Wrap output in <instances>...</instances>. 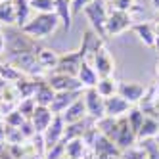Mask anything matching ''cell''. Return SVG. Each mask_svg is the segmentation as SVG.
Masks as SVG:
<instances>
[{"label":"cell","instance_id":"cell-1","mask_svg":"<svg viewBox=\"0 0 159 159\" xmlns=\"http://www.w3.org/2000/svg\"><path fill=\"white\" fill-rule=\"evenodd\" d=\"M61 25V19L58 14H33V17L21 27V31L33 40H42L52 37L56 29Z\"/></svg>","mask_w":159,"mask_h":159},{"label":"cell","instance_id":"cell-2","mask_svg":"<svg viewBox=\"0 0 159 159\" xmlns=\"http://www.w3.org/2000/svg\"><path fill=\"white\" fill-rule=\"evenodd\" d=\"M83 14L86 16L90 29H92L100 39H106V21H107V14H109V8L106 0H92L84 10Z\"/></svg>","mask_w":159,"mask_h":159},{"label":"cell","instance_id":"cell-3","mask_svg":"<svg viewBox=\"0 0 159 159\" xmlns=\"http://www.w3.org/2000/svg\"><path fill=\"white\" fill-rule=\"evenodd\" d=\"M132 16L129 12H119V10H109L107 14V21H106V39L107 37H117L121 33L129 31L134 23H132Z\"/></svg>","mask_w":159,"mask_h":159},{"label":"cell","instance_id":"cell-4","mask_svg":"<svg viewBox=\"0 0 159 159\" xmlns=\"http://www.w3.org/2000/svg\"><path fill=\"white\" fill-rule=\"evenodd\" d=\"M86 115L92 121H100L102 117H106V98L98 94L96 88H84L83 92Z\"/></svg>","mask_w":159,"mask_h":159},{"label":"cell","instance_id":"cell-5","mask_svg":"<svg viewBox=\"0 0 159 159\" xmlns=\"http://www.w3.org/2000/svg\"><path fill=\"white\" fill-rule=\"evenodd\" d=\"M88 63H92V67L96 69L98 77H111V73L115 71V61H113L111 54L104 48V44L94 50L92 54H90V58L86 60Z\"/></svg>","mask_w":159,"mask_h":159},{"label":"cell","instance_id":"cell-6","mask_svg":"<svg viewBox=\"0 0 159 159\" xmlns=\"http://www.w3.org/2000/svg\"><path fill=\"white\" fill-rule=\"evenodd\" d=\"M48 84L56 90V92H71V90H84L83 84L79 83V79L75 75H65V73H58L54 71L46 77Z\"/></svg>","mask_w":159,"mask_h":159},{"label":"cell","instance_id":"cell-7","mask_svg":"<svg viewBox=\"0 0 159 159\" xmlns=\"http://www.w3.org/2000/svg\"><path fill=\"white\" fill-rule=\"evenodd\" d=\"M117 94L127 100L130 106H138L144 98V94H146V86L136 83V81H119Z\"/></svg>","mask_w":159,"mask_h":159},{"label":"cell","instance_id":"cell-8","mask_svg":"<svg viewBox=\"0 0 159 159\" xmlns=\"http://www.w3.org/2000/svg\"><path fill=\"white\" fill-rule=\"evenodd\" d=\"M136 142H138V136H136V132L130 129L127 117H119L117 134H115V140H113V144L119 148V152H123V150H127V148L136 146Z\"/></svg>","mask_w":159,"mask_h":159},{"label":"cell","instance_id":"cell-9","mask_svg":"<svg viewBox=\"0 0 159 159\" xmlns=\"http://www.w3.org/2000/svg\"><path fill=\"white\" fill-rule=\"evenodd\" d=\"M83 56L79 50L75 52H67L63 56H60V60H58V67H56V71L58 73H65V75H75L77 77V71H79V67H81L83 63ZM54 73V71H52Z\"/></svg>","mask_w":159,"mask_h":159},{"label":"cell","instance_id":"cell-10","mask_svg":"<svg viewBox=\"0 0 159 159\" xmlns=\"http://www.w3.org/2000/svg\"><path fill=\"white\" fill-rule=\"evenodd\" d=\"M63 132H65V123L60 115H56L50 123V127L42 132V138H44V144H46V150L56 144L63 142Z\"/></svg>","mask_w":159,"mask_h":159},{"label":"cell","instance_id":"cell-11","mask_svg":"<svg viewBox=\"0 0 159 159\" xmlns=\"http://www.w3.org/2000/svg\"><path fill=\"white\" fill-rule=\"evenodd\" d=\"M54 117H56V115L52 113L50 107H46V106H37L29 121H31V125H33V129H35V132H37V134H42L44 130L50 127V123H52Z\"/></svg>","mask_w":159,"mask_h":159},{"label":"cell","instance_id":"cell-12","mask_svg":"<svg viewBox=\"0 0 159 159\" xmlns=\"http://www.w3.org/2000/svg\"><path fill=\"white\" fill-rule=\"evenodd\" d=\"M83 92L84 90H71V92H56V96H54V102H52V106H50V109H52V113L54 115H61V113L69 107L75 100H79L83 96Z\"/></svg>","mask_w":159,"mask_h":159},{"label":"cell","instance_id":"cell-13","mask_svg":"<svg viewBox=\"0 0 159 159\" xmlns=\"http://www.w3.org/2000/svg\"><path fill=\"white\" fill-rule=\"evenodd\" d=\"M130 107L132 106L125 98H121L119 94H113V96L106 98V115L107 117H115V119L125 117L130 111Z\"/></svg>","mask_w":159,"mask_h":159},{"label":"cell","instance_id":"cell-14","mask_svg":"<svg viewBox=\"0 0 159 159\" xmlns=\"http://www.w3.org/2000/svg\"><path fill=\"white\" fill-rule=\"evenodd\" d=\"M60 117L63 119V123H65V125H71V123H77V121L86 119L88 115H86V107H84V100H83V96L79 98V100H75L73 104L67 107Z\"/></svg>","mask_w":159,"mask_h":159},{"label":"cell","instance_id":"cell-15","mask_svg":"<svg viewBox=\"0 0 159 159\" xmlns=\"http://www.w3.org/2000/svg\"><path fill=\"white\" fill-rule=\"evenodd\" d=\"M132 31L136 33V37L140 39V42H144L146 46L153 48L155 39H157L159 33L155 31V27H153L152 23H148V21H138V23H134V25H132Z\"/></svg>","mask_w":159,"mask_h":159},{"label":"cell","instance_id":"cell-16","mask_svg":"<svg viewBox=\"0 0 159 159\" xmlns=\"http://www.w3.org/2000/svg\"><path fill=\"white\" fill-rule=\"evenodd\" d=\"M92 150H94V153L98 157H109V159L119 157V153H121L119 148L113 144L109 138H106V136H102V134H98V138H96V142L92 146Z\"/></svg>","mask_w":159,"mask_h":159},{"label":"cell","instance_id":"cell-17","mask_svg":"<svg viewBox=\"0 0 159 159\" xmlns=\"http://www.w3.org/2000/svg\"><path fill=\"white\" fill-rule=\"evenodd\" d=\"M54 96H56V90L48 84V81L44 79V81H37V88H35V102L37 106H46L50 107L52 102H54Z\"/></svg>","mask_w":159,"mask_h":159},{"label":"cell","instance_id":"cell-18","mask_svg":"<svg viewBox=\"0 0 159 159\" xmlns=\"http://www.w3.org/2000/svg\"><path fill=\"white\" fill-rule=\"evenodd\" d=\"M77 79H79V83L83 84V88H94L98 84V73L96 69L92 67V63H88L86 60L81 63V67H79V71H77Z\"/></svg>","mask_w":159,"mask_h":159},{"label":"cell","instance_id":"cell-19","mask_svg":"<svg viewBox=\"0 0 159 159\" xmlns=\"http://www.w3.org/2000/svg\"><path fill=\"white\" fill-rule=\"evenodd\" d=\"M58 60H60V56L56 54L54 50H50V48H39L37 50V61L42 67L44 73H46V71H56Z\"/></svg>","mask_w":159,"mask_h":159},{"label":"cell","instance_id":"cell-20","mask_svg":"<svg viewBox=\"0 0 159 159\" xmlns=\"http://www.w3.org/2000/svg\"><path fill=\"white\" fill-rule=\"evenodd\" d=\"M159 134V119L155 115H146L142 127L138 130V142L140 140H150Z\"/></svg>","mask_w":159,"mask_h":159},{"label":"cell","instance_id":"cell-21","mask_svg":"<svg viewBox=\"0 0 159 159\" xmlns=\"http://www.w3.org/2000/svg\"><path fill=\"white\" fill-rule=\"evenodd\" d=\"M14 8H16V25L21 29L33 17L31 0H14Z\"/></svg>","mask_w":159,"mask_h":159},{"label":"cell","instance_id":"cell-22","mask_svg":"<svg viewBox=\"0 0 159 159\" xmlns=\"http://www.w3.org/2000/svg\"><path fill=\"white\" fill-rule=\"evenodd\" d=\"M117 125H119V119L115 117H102L100 121H96V129L102 136H106V138H109L111 142L115 140V134H117Z\"/></svg>","mask_w":159,"mask_h":159},{"label":"cell","instance_id":"cell-23","mask_svg":"<svg viewBox=\"0 0 159 159\" xmlns=\"http://www.w3.org/2000/svg\"><path fill=\"white\" fill-rule=\"evenodd\" d=\"M0 77H2L8 84H16V83L19 81V79H23L25 75L21 73V71L17 69V67H16L14 63L6 61V63H0Z\"/></svg>","mask_w":159,"mask_h":159},{"label":"cell","instance_id":"cell-24","mask_svg":"<svg viewBox=\"0 0 159 159\" xmlns=\"http://www.w3.org/2000/svg\"><path fill=\"white\" fill-rule=\"evenodd\" d=\"M117 81L113 77H100L98 79V84L94 86L98 90V94L100 96H104V98H109L113 94H117Z\"/></svg>","mask_w":159,"mask_h":159},{"label":"cell","instance_id":"cell-25","mask_svg":"<svg viewBox=\"0 0 159 159\" xmlns=\"http://www.w3.org/2000/svg\"><path fill=\"white\" fill-rule=\"evenodd\" d=\"M65 144V155L71 157V159H83L84 152H86V144L83 138H75L69 142H63Z\"/></svg>","mask_w":159,"mask_h":159},{"label":"cell","instance_id":"cell-26","mask_svg":"<svg viewBox=\"0 0 159 159\" xmlns=\"http://www.w3.org/2000/svg\"><path fill=\"white\" fill-rule=\"evenodd\" d=\"M0 25L14 27L16 25V8L12 2H0Z\"/></svg>","mask_w":159,"mask_h":159},{"label":"cell","instance_id":"cell-27","mask_svg":"<svg viewBox=\"0 0 159 159\" xmlns=\"http://www.w3.org/2000/svg\"><path fill=\"white\" fill-rule=\"evenodd\" d=\"M125 117H127V121H129V125H130V129L136 132V136H138V130H140L142 123H144V119H146V113H144L138 106H132L130 111H129Z\"/></svg>","mask_w":159,"mask_h":159},{"label":"cell","instance_id":"cell-28","mask_svg":"<svg viewBox=\"0 0 159 159\" xmlns=\"http://www.w3.org/2000/svg\"><path fill=\"white\" fill-rule=\"evenodd\" d=\"M31 8L35 14H54V0H31Z\"/></svg>","mask_w":159,"mask_h":159},{"label":"cell","instance_id":"cell-29","mask_svg":"<svg viewBox=\"0 0 159 159\" xmlns=\"http://www.w3.org/2000/svg\"><path fill=\"white\" fill-rule=\"evenodd\" d=\"M25 121H27V119H25V117L17 111V107L10 109L6 115H4V125H8V127H14V129H19Z\"/></svg>","mask_w":159,"mask_h":159},{"label":"cell","instance_id":"cell-30","mask_svg":"<svg viewBox=\"0 0 159 159\" xmlns=\"http://www.w3.org/2000/svg\"><path fill=\"white\" fill-rule=\"evenodd\" d=\"M16 107H17V111H19L25 119H31L33 111H35V107H37V102H35V98H23V100L17 102Z\"/></svg>","mask_w":159,"mask_h":159},{"label":"cell","instance_id":"cell-31","mask_svg":"<svg viewBox=\"0 0 159 159\" xmlns=\"http://www.w3.org/2000/svg\"><path fill=\"white\" fill-rule=\"evenodd\" d=\"M119 159H146V152H144V148L136 142V146L123 150L119 153Z\"/></svg>","mask_w":159,"mask_h":159},{"label":"cell","instance_id":"cell-32","mask_svg":"<svg viewBox=\"0 0 159 159\" xmlns=\"http://www.w3.org/2000/svg\"><path fill=\"white\" fill-rule=\"evenodd\" d=\"M144 152H146V159H159V146L155 142V138H150V140H140L138 142Z\"/></svg>","mask_w":159,"mask_h":159},{"label":"cell","instance_id":"cell-33","mask_svg":"<svg viewBox=\"0 0 159 159\" xmlns=\"http://www.w3.org/2000/svg\"><path fill=\"white\" fill-rule=\"evenodd\" d=\"M136 6V0H109L107 8L109 10H119V12H130Z\"/></svg>","mask_w":159,"mask_h":159},{"label":"cell","instance_id":"cell-34","mask_svg":"<svg viewBox=\"0 0 159 159\" xmlns=\"http://www.w3.org/2000/svg\"><path fill=\"white\" fill-rule=\"evenodd\" d=\"M92 2V0H71V14L73 16H79L83 14V10Z\"/></svg>","mask_w":159,"mask_h":159},{"label":"cell","instance_id":"cell-35","mask_svg":"<svg viewBox=\"0 0 159 159\" xmlns=\"http://www.w3.org/2000/svg\"><path fill=\"white\" fill-rule=\"evenodd\" d=\"M4 52H6V33H4L2 25H0V58L4 56Z\"/></svg>","mask_w":159,"mask_h":159},{"label":"cell","instance_id":"cell-36","mask_svg":"<svg viewBox=\"0 0 159 159\" xmlns=\"http://www.w3.org/2000/svg\"><path fill=\"white\" fill-rule=\"evenodd\" d=\"M6 86H8V83L4 81V79H2V77H0V94H2V92H4V90H6Z\"/></svg>","mask_w":159,"mask_h":159},{"label":"cell","instance_id":"cell-37","mask_svg":"<svg viewBox=\"0 0 159 159\" xmlns=\"http://www.w3.org/2000/svg\"><path fill=\"white\" fill-rule=\"evenodd\" d=\"M152 6H153V10L159 12V0H152Z\"/></svg>","mask_w":159,"mask_h":159},{"label":"cell","instance_id":"cell-38","mask_svg":"<svg viewBox=\"0 0 159 159\" xmlns=\"http://www.w3.org/2000/svg\"><path fill=\"white\" fill-rule=\"evenodd\" d=\"M0 121H4V107H2V102H0Z\"/></svg>","mask_w":159,"mask_h":159},{"label":"cell","instance_id":"cell-39","mask_svg":"<svg viewBox=\"0 0 159 159\" xmlns=\"http://www.w3.org/2000/svg\"><path fill=\"white\" fill-rule=\"evenodd\" d=\"M153 48L159 52V35H157V39H155V44H153Z\"/></svg>","mask_w":159,"mask_h":159},{"label":"cell","instance_id":"cell-40","mask_svg":"<svg viewBox=\"0 0 159 159\" xmlns=\"http://www.w3.org/2000/svg\"><path fill=\"white\" fill-rule=\"evenodd\" d=\"M155 75H157V77H159V61H157V63H155Z\"/></svg>","mask_w":159,"mask_h":159},{"label":"cell","instance_id":"cell-41","mask_svg":"<svg viewBox=\"0 0 159 159\" xmlns=\"http://www.w3.org/2000/svg\"><path fill=\"white\" fill-rule=\"evenodd\" d=\"M155 142H157V146H159V134H157V136H155Z\"/></svg>","mask_w":159,"mask_h":159},{"label":"cell","instance_id":"cell-42","mask_svg":"<svg viewBox=\"0 0 159 159\" xmlns=\"http://www.w3.org/2000/svg\"><path fill=\"white\" fill-rule=\"evenodd\" d=\"M0 2H12V0H0Z\"/></svg>","mask_w":159,"mask_h":159},{"label":"cell","instance_id":"cell-43","mask_svg":"<svg viewBox=\"0 0 159 159\" xmlns=\"http://www.w3.org/2000/svg\"><path fill=\"white\" fill-rule=\"evenodd\" d=\"M61 159H71V157H67V155H63V157H61Z\"/></svg>","mask_w":159,"mask_h":159},{"label":"cell","instance_id":"cell-44","mask_svg":"<svg viewBox=\"0 0 159 159\" xmlns=\"http://www.w3.org/2000/svg\"><path fill=\"white\" fill-rule=\"evenodd\" d=\"M157 119H159V115H157Z\"/></svg>","mask_w":159,"mask_h":159}]
</instances>
